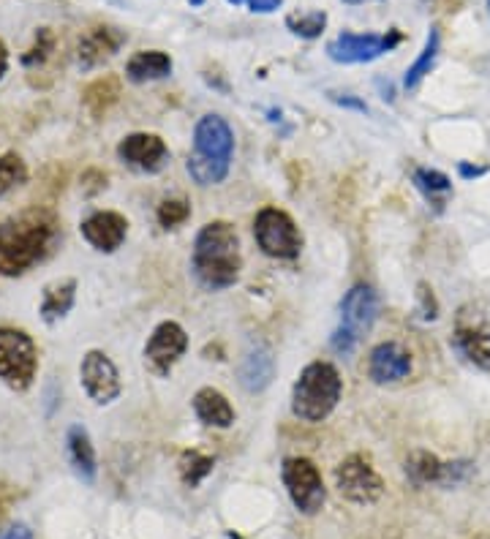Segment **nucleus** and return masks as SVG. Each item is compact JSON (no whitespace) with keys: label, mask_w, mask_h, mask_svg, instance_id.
<instances>
[{"label":"nucleus","mask_w":490,"mask_h":539,"mask_svg":"<svg viewBox=\"0 0 490 539\" xmlns=\"http://www.w3.org/2000/svg\"><path fill=\"white\" fill-rule=\"evenodd\" d=\"M58 218L47 210H28L0 224V275H22L44 262L58 245Z\"/></svg>","instance_id":"1"},{"label":"nucleus","mask_w":490,"mask_h":539,"mask_svg":"<svg viewBox=\"0 0 490 539\" xmlns=\"http://www.w3.org/2000/svg\"><path fill=\"white\" fill-rule=\"evenodd\" d=\"M191 267L196 281L210 292L235 286L243 267L235 226L229 221H210L202 226V232L196 235Z\"/></svg>","instance_id":"2"},{"label":"nucleus","mask_w":490,"mask_h":539,"mask_svg":"<svg viewBox=\"0 0 490 539\" xmlns=\"http://www.w3.org/2000/svg\"><path fill=\"white\" fill-rule=\"evenodd\" d=\"M343 395V379L333 363L305 365L292 390V414L303 422H324Z\"/></svg>","instance_id":"3"},{"label":"nucleus","mask_w":490,"mask_h":539,"mask_svg":"<svg viewBox=\"0 0 490 539\" xmlns=\"http://www.w3.org/2000/svg\"><path fill=\"white\" fill-rule=\"evenodd\" d=\"M39 371V352L28 333L0 327V379L11 390H28Z\"/></svg>","instance_id":"4"},{"label":"nucleus","mask_w":490,"mask_h":539,"mask_svg":"<svg viewBox=\"0 0 490 539\" xmlns=\"http://www.w3.org/2000/svg\"><path fill=\"white\" fill-rule=\"evenodd\" d=\"M254 237L262 254L273 259H297L303 251V235L289 213L278 207H265L254 218Z\"/></svg>","instance_id":"5"},{"label":"nucleus","mask_w":490,"mask_h":539,"mask_svg":"<svg viewBox=\"0 0 490 539\" xmlns=\"http://www.w3.org/2000/svg\"><path fill=\"white\" fill-rule=\"evenodd\" d=\"M452 346L466 363L490 371V316L474 305H466L455 316Z\"/></svg>","instance_id":"6"},{"label":"nucleus","mask_w":490,"mask_h":539,"mask_svg":"<svg viewBox=\"0 0 490 539\" xmlns=\"http://www.w3.org/2000/svg\"><path fill=\"white\" fill-rule=\"evenodd\" d=\"M335 488L341 499L352 501L357 507H371L384 496V480L363 455H349L335 469Z\"/></svg>","instance_id":"7"},{"label":"nucleus","mask_w":490,"mask_h":539,"mask_svg":"<svg viewBox=\"0 0 490 539\" xmlns=\"http://www.w3.org/2000/svg\"><path fill=\"white\" fill-rule=\"evenodd\" d=\"M281 477H284L289 499H292L294 507L303 512V515H316V512L322 510L327 490H324L322 474H319L314 461H308V458H286Z\"/></svg>","instance_id":"8"},{"label":"nucleus","mask_w":490,"mask_h":539,"mask_svg":"<svg viewBox=\"0 0 490 539\" xmlns=\"http://www.w3.org/2000/svg\"><path fill=\"white\" fill-rule=\"evenodd\" d=\"M401 33L398 30H390V33H341L338 39H333L327 44V55L335 63H343V66H352V63H371V60L382 58L384 52H392V49L401 44Z\"/></svg>","instance_id":"9"},{"label":"nucleus","mask_w":490,"mask_h":539,"mask_svg":"<svg viewBox=\"0 0 490 539\" xmlns=\"http://www.w3.org/2000/svg\"><path fill=\"white\" fill-rule=\"evenodd\" d=\"M188 349L186 330L177 322H161L150 335L145 346V365L147 371L156 376H169L172 368L180 363V357Z\"/></svg>","instance_id":"10"},{"label":"nucleus","mask_w":490,"mask_h":539,"mask_svg":"<svg viewBox=\"0 0 490 539\" xmlns=\"http://www.w3.org/2000/svg\"><path fill=\"white\" fill-rule=\"evenodd\" d=\"M79 376H82V387L88 392L90 398L96 403H112L120 395V373L115 368V363L109 360L104 352H88L85 360H82V368H79Z\"/></svg>","instance_id":"11"},{"label":"nucleus","mask_w":490,"mask_h":539,"mask_svg":"<svg viewBox=\"0 0 490 539\" xmlns=\"http://www.w3.org/2000/svg\"><path fill=\"white\" fill-rule=\"evenodd\" d=\"M118 156L126 161L128 167L156 175L167 167L169 147L167 142L156 134H131L118 145Z\"/></svg>","instance_id":"12"},{"label":"nucleus","mask_w":490,"mask_h":539,"mask_svg":"<svg viewBox=\"0 0 490 539\" xmlns=\"http://www.w3.org/2000/svg\"><path fill=\"white\" fill-rule=\"evenodd\" d=\"M376 316H379V297L371 286H352L341 300V327H346L357 338L371 330Z\"/></svg>","instance_id":"13"},{"label":"nucleus","mask_w":490,"mask_h":539,"mask_svg":"<svg viewBox=\"0 0 490 539\" xmlns=\"http://www.w3.org/2000/svg\"><path fill=\"white\" fill-rule=\"evenodd\" d=\"M235 134L221 115H205L194 128V153L216 161H232Z\"/></svg>","instance_id":"14"},{"label":"nucleus","mask_w":490,"mask_h":539,"mask_svg":"<svg viewBox=\"0 0 490 539\" xmlns=\"http://www.w3.org/2000/svg\"><path fill=\"white\" fill-rule=\"evenodd\" d=\"M126 44V33L112 25H96L79 39V66L82 69H96L104 60L115 58L120 47Z\"/></svg>","instance_id":"15"},{"label":"nucleus","mask_w":490,"mask_h":539,"mask_svg":"<svg viewBox=\"0 0 490 539\" xmlns=\"http://www.w3.org/2000/svg\"><path fill=\"white\" fill-rule=\"evenodd\" d=\"M126 232L128 221L120 213H112V210H98V213L82 221V237L96 251H104V254L118 251L123 240H126Z\"/></svg>","instance_id":"16"},{"label":"nucleus","mask_w":490,"mask_h":539,"mask_svg":"<svg viewBox=\"0 0 490 539\" xmlns=\"http://www.w3.org/2000/svg\"><path fill=\"white\" fill-rule=\"evenodd\" d=\"M368 373L376 384L401 382L412 373V354L406 352L401 343H379L371 352V360H368Z\"/></svg>","instance_id":"17"},{"label":"nucleus","mask_w":490,"mask_h":539,"mask_svg":"<svg viewBox=\"0 0 490 539\" xmlns=\"http://www.w3.org/2000/svg\"><path fill=\"white\" fill-rule=\"evenodd\" d=\"M194 412L207 428H229L235 422V409L226 401V395L216 387H202L194 395Z\"/></svg>","instance_id":"18"},{"label":"nucleus","mask_w":490,"mask_h":539,"mask_svg":"<svg viewBox=\"0 0 490 539\" xmlns=\"http://www.w3.org/2000/svg\"><path fill=\"white\" fill-rule=\"evenodd\" d=\"M275 376V360L267 346H256L251 352L245 354L243 363H240V384L248 392H262L270 387Z\"/></svg>","instance_id":"19"},{"label":"nucleus","mask_w":490,"mask_h":539,"mask_svg":"<svg viewBox=\"0 0 490 539\" xmlns=\"http://www.w3.org/2000/svg\"><path fill=\"white\" fill-rule=\"evenodd\" d=\"M172 74V58L167 52H158V49H147V52H137L134 58L128 60L126 77L131 82H153V79H164Z\"/></svg>","instance_id":"20"},{"label":"nucleus","mask_w":490,"mask_h":539,"mask_svg":"<svg viewBox=\"0 0 490 539\" xmlns=\"http://www.w3.org/2000/svg\"><path fill=\"white\" fill-rule=\"evenodd\" d=\"M66 444H69V458H71V466H74V471H77L79 477L85 482H93L96 480V450H93V444H90V436L85 428H79V425H74L69 431V436H66Z\"/></svg>","instance_id":"21"},{"label":"nucleus","mask_w":490,"mask_h":539,"mask_svg":"<svg viewBox=\"0 0 490 539\" xmlns=\"http://www.w3.org/2000/svg\"><path fill=\"white\" fill-rule=\"evenodd\" d=\"M74 297H77V284H74L71 278L49 284L47 289H44V300H41V316H44V322H60V319L71 311Z\"/></svg>","instance_id":"22"},{"label":"nucleus","mask_w":490,"mask_h":539,"mask_svg":"<svg viewBox=\"0 0 490 539\" xmlns=\"http://www.w3.org/2000/svg\"><path fill=\"white\" fill-rule=\"evenodd\" d=\"M414 186L420 188L425 199H428L436 210H441L452 194V180L444 175V172H439V169H414Z\"/></svg>","instance_id":"23"},{"label":"nucleus","mask_w":490,"mask_h":539,"mask_svg":"<svg viewBox=\"0 0 490 539\" xmlns=\"http://www.w3.org/2000/svg\"><path fill=\"white\" fill-rule=\"evenodd\" d=\"M441 471H444V463L428 450H414L409 458H406V477L414 482V485H439Z\"/></svg>","instance_id":"24"},{"label":"nucleus","mask_w":490,"mask_h":539,"mask_svg":"<svg viewBox=\"0 0 490 539\" xmlns=\"http://www.w3.org/2000/svg\"><path fill=\"white\" fill-rule=\"evenodd\" d=\"M439 49H441V33H439V28H431L428 41H425V47H422V52H420V58L414 60L412 66H409V71H406V77H403L406 90L420 88V82L431 74L433 63H436V58H439Z\"/></svg>","instance_id":"25"},{"label":"nucleus","mask_w":490,"mask_h":539,"mask_svg":"<svg viewBox=\"0 0 490 539\" xmlns=\"http://www.w3.org/2000/svg\"><path fill=\"white\" fill-rule=\"evenodd\" d=\"M186 169L199 186H216V183H224L226 175H229V161H216V158L194 153V156H188Z\"/></svg>","instance_id":"26"},{"label":"nucleus","mask_w":490,"mask_h":539,"mask_svg":"<svg viewBox=\"0 0 490 539\" xmlns=\"http://www.w3.org/2000/svg\"><path fill=\"white\" fill-rule=\"evenodd\" d=\"M213 466L216 463L210 455H202L199 450H186L180 455V480L186 482L188 488H196L213 471Z\"/></svg>","instance_id":"27"},{"label":"nucleus","mask_w":490,"mask_h":539,"mask_svg":"<svg viewBox=\"0 0 490 539\" xmlns=\"http://www.w3.org/2000/svg\"><path fill=\"white\" fill-rule=\"evenodd\" d=\"M120 96V85L115 77L96 79L88 90H85V104L90 107L93 115H101L104 109H109Z\"/></svg>","instance_id":"28"},{"label":"nucleus","mask_w":490,"mask_h":539,"mask_svg":"<svg viewBox=\"0 0 490 539\" xmlns=\"http://www.w3.org/2000/svg\"><path fill=\"white\" fill-rule=\"evenodd\" d=\"M327 25V14L324 11H305V14H292L286 17V28L292 30L300 39H319Z\"/></svg>","instance_id":"29"},{"label":"nucleus","mask_w":490,"mask_h":539,"mask_svg":"<svg viewBox=\"0 0 490 539\" xmlns=\"http://www.w3.org/2000/svg\"><path fill=\"white\" fill-rule=\"evenodd\" d=\"M28 180V167L17 153H6L0 158V196H6Z\"/></svg>","instance_id":"30"},{"label":"nucleus","mask_w":490,"mask_h":539,"mask_svg":"<svg viewBox=\"0 0 490 539\" xmlns=\"http://www.w3.org/2000/svg\"><path fill=\"white\" fill-rule=\"evenodd\" d=\"M188 216H191V205L186 199H167L158 205V224L164 229H175V226L186 224Z\"/></svg>","instance_id":"31"},{"label":"nucleus","mask_w":490,"mask_h":539,"mask_svg":"<svg viewBox=\"0 0 490 539\" xmlns=\"http://www.w3.org/2000/svg\"><path fill=\"white\" fill-rule=\"evenodd\" d=\"M52 49H55V36H52V30L41 28L39 33H36V44L22 55V63H25L28 69H36V66H41V63L52 55Z\"/></svg>","instance_id":"32"},{"label":"nucleus","mask_w":490,"mask_h":539,"mask_svg":"<svg viewBox=\"0 0 490 539\" xmlns=\"http://www.w3.org/2000/svg\"><path fill=\"white\" fill-rule=\"evenodd\" d=\"M471 474V463L469 461H452L444 463V471H441V488H455V485H461L466 477Z\"/></svg>","instance_id":"33"},{"label":"nucleus","mask_w":490,"mask_h":539,"mask_svg":"<svg viewBox=\"0 0 490 539\" xmlns=\"http://www.w3.org/2000/svg\"><path fill=\"white\" fill-rule=\"evenodd\" d=\"M357 341H360L357 335L349 333L346 327H338V330L333 333V338H330V346H333V352H338V354H343V357H346V354L354 352Z\"/></svg>","instance_id":"34"},{"label":"nucleus","mask_w":490,"mask_h":539,"mask_svg":"<svg viewBox=\"0 0 490 539\" xmlns=\"http://www.w3.org/2000/svg\"><path fill=\"white\" fill-rule=\"evenodd\" d=\"M232 6H245L256 14H273L284 6V0H229Z\"/></svg>","instance_id":"35"},{"label":"nucleus","mask_w":490,"mask_h":539,"mask_svg":"<svg viewBox=\"0 0 490 539\" xmlns=\"http://www.w3.org/2000/svg\"><path fill=\"white\" fill-rule=\"evenodd\" d=\"M330 98H333L338 107H349V109H357V112H368V104H365V101H360V98L335 96V93H330Z\"/></svg>","instance_id":"36"},{"label":"nucleus","mask_w":490,"mask_h":539,"mask_svg":"<svg viewBox=\"0 0 490 539\" xmlns=\"http://www.w3.org/2000/svg\"><path fill=\"white\" fill-rule=\"evenodd\" d=\"M0 539H33V531L25 526V523H17V526H11L0 534Z\"/></svg>","instance_id":"37"},{"label":"nucleus","mask_w":490,"mask_h":539,"mask_svg":"<svg viewBox=\"0 0 490 539\" xmlns=\"http://www.w3.org/2000/svg\"><path fill=\"white\" fill-rule=\"evenodd\" d=\"M485 172H488L485 167H471V164H466V161L461 164V175L463 177H480V175H485Z\"/></svg>","instance_id":"38"},{"label":"nucleus","mask_w":490,"mask_h":539,"mask_svg":"<svg viewBox=\"0 0 490 539\" xmlns=\"http://www.w3.org/2000/svg\"><path fill=\"white\" fill-rule=\"evenodd\" d=\"M6 69H9V49H6V44L0 41V79H3Z\"/></svg>","instance_id":"39"},{"label":"nucleus","mask_w":490,"mask_h":539,"mask_svg":"<svg viewBox=\"0 0 490 539\" xmlns=\"http://www.w3.org/2000/svg\"><path fill=\"white\" fill-rule=\"evenodd\" d=\"M226 537H229V539H245V537H240V534H235V531H229Z\"/></svg>","instance_id":"40"},{"label":"nucleus","mask_w":490,"mask_h":539,"mask_svg":"<svg viewBox=\"0 0 490 539\" xmlns=\"http://www.w3.org/2000/svg\"><path fill=\"white\" fill-rule=\"evenodd\" d=\"M343 3H349V6H357V3H365V0H343Z\"/></svg>","instance_id":"41"},{"label":"nucleus","mask_w":490,"mask_h":539,"mask_svg":"<svg viewBox=\"0 0 490 539\" xmlns=\"http://www.w3.org/2000/svg\"><path fill=\"white\" fill-rule=\"evenodd\" d=\"M191 3H194V6H202V3H205V0H191Z\"/></svg>","instance_id":"42"},{"label":"nucleus","mask_w":490,"mask_h":539,"mask_svg":"<svg viewBox=\"0 0 490 539\" xmlns=\"http://www.w3.org/2000/svg\"><path fill=\"white\" fill-rule=\"evenodd\" d=\"M488 14H490V0H488Z\"/></svg>","instance_id":"43"}]
</instances>
